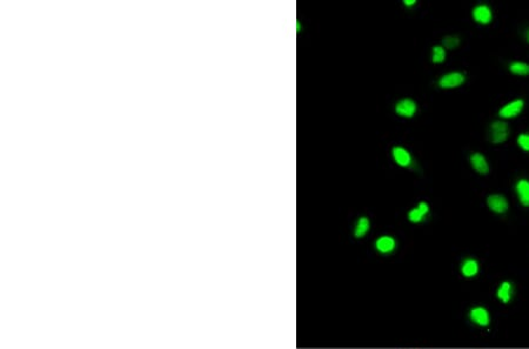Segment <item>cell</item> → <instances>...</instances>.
Masks as SVG:
<instances>
[{
    "label": "cell",
    "mask_w": 529,
    "mask_h": 349,
    "mask_svg": "<svg viewBox=\"0 0 529 349\" xmlns=\"http://www.w3.org/2000/svg\"><path fill=\"white\" fill-rule=\"evenodd\" d=\"M509 126L505 121H495L490 125L489 140L493 143H502L508 139Z\"/></svg>",
    "instance_id": "1"
},
{
    "label": "cell",
    "mask_w": 529,
    "mask_h": 349,
    "mask_svg": "<svg viewBox=\"0 0 529 349\" xmlns=\"http://www.w3.org/2000/svg\"><path fill=\"white\" fill-rule=\"evenodd\" d=\"M469 320L479 327H487L490 324L489 312L485 307H474L469 310Z\"/></svg>",
    "instance_id": "2"
},
{
    "label": "cell",
    "mask_w": 529,
    "mask_h": 349,
    "mask_svg": "<svg viewBox=\"0 0 529 349\" xmlns=\"http://www.w3.org/2000/svg\"><path fill=\"white\" fill-rule=\"evenodd\" d=\"M374 246H375L376 252L380 254H383V255H387V254H391L395 249L397 242H395V239L393 237H389V235H382V237L376 239Z\"/></svg>",
    "instance_id": "3"
},
{
    "label": "cell",
    "mask_w": 529,
    "mask_h": 349,
    "mask_svg": "<svg viewBox=\"0 0 529 349\" xmlns=\"http://www.w3.org/2000/svg\"><path fill=\"white\" fill-rule=\"evenodd\" d=\"M463 81H465V77H463V74L458 73V72H454V73H449V74L443 75V77L440 79L439 83L442 89H454V87L462 85Z\"/></svg>",
    "instance_id": "4"
},
{
    "label": "cell",
    "mask_w": 529,
    "mask_h": 349,
    "mask_svg": "<svg viewBox=\"0 0 529 349\" xmlns=\"http://www.w3.org/2000/svg\"><path fill=\"white\" fill-rule=\"evenodd\" d=\"M395 111L399 115L410 118L415 114L416 112V104L412 99H403L399 101L395 106Z\"/></svg>",
    "instance_id": "5"
},
{
    "label": "cell",
    "mask_w": 529,
    "mask_h": 349,
    "mask_svg": "<svg viewBox=\"0 0 529 349\" xmlns=\"http://www.w3.org/2000/svg\"><path fill=\"white\" fill-rule=\"evenodd\" d=\"M523 108V100H515L513 102H509V104H507L505 106V107H502L500 109V117L502 118H514L516 115H519L521 111H522Z\"/></svg>",
    "instance_id": "6"
},
{
    "label": "cell",
    "mask_w": 529,
    "mask_h": 349,
    "mask_svg": "<svg viewBox=\"0 0 529 349\" xmlns=\"http://www.w3.org/2000/svg\"><path fill=\"white\" fill-rule=\"evenodd\" d=\"M487 203H488L490 210L495 212V213H505V212L508 210L507 200L502 195H490L489 198L487 199Z\"/></svg>",
    "instance_id": "7"
},
{
    "label": "cell",
    "mask_w": 529,
    "mask_h": 349,
    "mask_svg": "<svg viewBox=\"0 0 529 349\" xmlns=\"http://www.w3.org/2000/svg\"><path fill=\"white\" fill-rule=\"evenodd\" d=\"M470 164L473 168L480 174H487L489 172V166L487 164L485 157L480 153H474L470 157Z\"/></svg>",
    "instance_id": "8"
},
{
    "label": "cell",
    "mask_w": 529,
    "mask_h": 349,
    "mask_svg": "<svg viewBox=\"0 0 529 349\" xmlns=\"http://www.w3.org/2000/svg\"><path fill=\"white\" fill-rule=\"evenodd\" d=\"M474 19L480 24H488L492 20V11L488 6L486 5H480L477 6L473 11Z\"/></svg>",
    "instance_id": "9"
},
{
    "label": "cell",
    "mask_w": 529,
    "mask_h": 349,
    "mask_svg": "<svg viewBox=\"0 0 529 349\" xmlns=\"http://www.w3.org/2000/svg\"><path fill=\"white\" fill-rule=\"evenodd\" d=\"M512 295H513V286L511 282L505 281V282H502L500 286H498L497 292H496V297L501 302H504V303L511 302Z\"/></svg>",
    "instance_id": "10"
},
{
    "label": "cell",
    "mask_w": 529,
    "mask_h": 349,
    "mask_svg": "<svg viewBox=\"0 0 529 349\" xmlns=\"http://www.w3.org/2000/svg\"><path fill=\"white\" fill-rule=\"evenodd\" d=\"M479 273V264L473 259H467L461 265V274L465 278H474Z\"/></svg>",
    "instance_id": "11"
},
{
    "label": "cell",
    "mask_w": 529,
    "mask_h": 349,
    "mask_svg": "<svg viewBox=\"0 0 529 349\" xmlns=\"http://www.w3.org/2000/svg\"><path fill=\"white\" fill-rule=\"evenodd\" d=\"M516 192L523 206H529V181L520 180L516 184Z\"/></svg>",
    "instance_id": "12"
},
{
    "label": "cell",
    "mask_w": 529,
    "mask_h": 349,
    "mask_svg": "<svg viewBox=\"0 0 529 349\" xmlns=\"http://www.w3.org/2000/svg\"><path fill=\"white\" fill-rule=\"evenodd\" d=\"M427 213H428V205L426 202H421L416 208H414V210L409 212L408 219H409V221L417 223V222H420L422 219H424V216Z\"/></svg>",
    "instance_id": "13"
},
{
    "label": "cell",
    "mask_w": 529,
    "mask_h": 349,
    "mask_svg": "<svg viewBox=\"0 0 529 349\" xmlns=\"http://www.w3.org/2000/svg\"><path fill=\"white\" fill-rule=\"evenodd\" d=\"M393 157L397 164L400 166H408L410 164V155L408 152L402 147H394L393 149Z\"/></svg>",
    "instance_id": "14"
},
{
    "label": "cell",
    "mask_w": 529,
    "mask_h": 349,
    "mask_svg": "<svg viewBox=\"0 0 529 349\" xmlns=\"http://www.w3.org/2000/svg\"><path fill=\"white\" fill-rule=\"evenodd\" d=\"M369 228H371L369 220L367 218H365V216H363V218H360L359 220H357L355 228H354V235H355V238H364L365 235L368 233Z\"/></svg>",
    "instance_id": "15"
},
{
    "label": "cell",
    "mask_w": 529,
    "mask_h": 349,
    "mask_svg": "<svg viewBox=\"0 0 529 349\" xmlns=\"http://www.w3.org/2000/svg\"><path fill=\"white\" fill-rule=\"evenodd\" d=\"M512 73L517 75H528L529 74V65L522 62H515L509 66Z\"/></svg>",
    "instance_id": "16"
},
{
    "label": "cell",
    "mask_w": 529,
    "mask_h": 349,
    "mask_svg": "<svg viewBox=\"0 0 529 349\" xmlns=\"http://www.w3.org/2000/svg\"><path fill=\"white\" fill-rule=\"evenodd\" d=\"M442 44L444 45V47H446V48H449V50H453V48H455L460 44V39H459L458 37H455V36H447V37L443 38Z\"/></svg>",
    "instance_id": "17"
},
{
    "label": "cell",
    "mask_w": 529,
    "mask_h": 349,
    "mask_svg": "<svg viewBox=\"0 0 529 349\" xmlns=\"http://www.w3.org/2000/svg\"><path fill=\"white\" fill-rule=\"evenodd\" d=\"M446 58V52L444 48L441 46H436L433 48V62L434 63H442Z\"/></svg>",
    "instance_id": "18"
},
{
    "label": "cell",
    "mask_w": 529,
    "mask_h": 349,
    "mask_svg": "<svg viewBox=\"0 0 529 349\" xmlns=\"http://www.w3.org/2000/svg\"><path fill=\"white\" fill-rule=\"evenodd\" d=\"M517 142L519 145L522 147L524 151H529V135L528 134H522L517 138Z\"/></svg>",
    "instance_id": "19"
},
{
    "label": "cell",
    "mask_w": 529,
    "mask_h": 349,
    "mask_svg": "<svg viewBox=\"0 0 529 349\" xmlns=\"http://www.w3.org/2000/svg\"><path fill=\"white\" fill-rule=\"evenodd\" d=\"M414 4H415V0H405V5L407 6L414 5Z\"/></svg>",
    "instance_id": "20"
}]
</instances>
